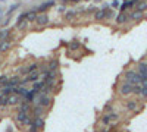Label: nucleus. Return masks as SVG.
I'll list each match as a JSON object with an SVG mask.
<instances>
[{"label":"nucleus","instance_id":"nucleus-1","mask_svg":"<svg viewBox=\"0 0 147 132\" xmlns=\"http://www.w3.org/2000/svg\"><path fill=\"white\" fill-rule=\"evenodd\" d=\"M121 119V115L116 113V112H112V113H103V116L100 117V123L103 126H110L113 128Z\"/></svg>","mask_w":147,"mask_h":132},{"label":"nucleus","instance_id":"nucleus-2","mask_svg":"<svg viewBox=\"0 0 147 132\" xmlns=\"http://www.w3.org/2000/svg\"><path fill=\"white\" fill-rule=\"evenodd\" d=\"M124 81H125V82L132 84V85H141L143 78H141V75L138 74L137 70H134V69H128V70H125V72H124Z\"/></svg>","mask_w":147,"mask_h":132},{"label":"nucleus","instance_id":"nucleus-3","mask_svg":"<svg viewBox=\"0 0 147 132\" xmlns=\"http://www.w3.org/2000/svg\"><path fill=\"white\" fill-rule=\"evenodd\" d=\"M15 123L21 128V126H31L32 125V116L30 113H24V112H18L15 115Z\"/></svg>","mask_w":147,"mask_h":132},{"label":"nucleus","instance_id":"nucleus-4","mask_svg":"<svg viewBox=\"0 0 147 132\" xmlns=\"http://www.w3.org/2000/svg\"><path fill=\"white\" fill-rule=\"evenodd\" d=\"M32 104H41L44 109H50L52 104H53V97H52V95L44 94V92H38V95L35 97Z\"/></svg>","mask_w":147,"mask_h":132},{"label":"nucleus","instance_id":"nucleus-5","mask_svg":"<svg viewBox=\"0 0 147 132\" xmlns=\"http://www.w3.org/2000/svg\"><path fill=\"white\" fill-rule=\"evenodd\" d=\"M37 70H40V63L38 62H31L28 65H24L18 69V75L21 76H27L30 74H32V72H37Z\"/></svg>","mask_w":147,"mask_h":132},{"label":"nucleus","instance_id":"nucleus-6","mask_svg":"<svg viewBox=\"0 0 147 132\" xmlns=\"http://www.w3.org/2000/svg\"><path fill=\"white\" fill-rule=\"evenodd\" d=\"M134 91V85L129 82H121L119 84V87H118V92L122 95V97H128V95H131Z\"/></svg>","mask_w":147,"mask_h":132},{"label":"nucleus","instance_id":"nucleus-7","mask_svg":"<svg viewBox=\"0 0 147 132\" xmlns=\"http://www.w3.org/2000/svg\"><path fill=\"white\" fill-rule=\"evenodd\" d=\"M50 23V18H49L47 13H38L37 15V19H35V25L38 28H44Z\"/></svg>","mask_w":147,"mask_h":132},{"label":"nucleus","instance_id":"nucleus-8","mask_svg":"<svg viewBox=\"0 0 147 132\" xmlns=\"http://www.w3.org/2000/svg\"><path fill=\"white\" fill-rule=\"evenodd\" d=\"M55 5H56L55 0H47V2L41 3L40 6H37V7H34V9L37 10V13H46V12L50 9V7H53Z\"/></svg>","mask_w":147,"mask_h":132},{"label":"nucleus","instance_id":"nucleus-9","mask_svg":"<svg viewBox=\"0 0 147 132\" xmlns=\"http://www.w3.org/2000/svg\"><path fill=\"white\" fill-rule=\"evenodd\" d=\"M128 21H129V15L127 13V12H119V13L115 16V22L118 23V25H125Z\"/></svg>","mask_w":147,"mask_h":132},{"label":"nucleus","instance_id":"nucleus-10","mask_svg":"<svg viewBox=\"0 0 147 132\" xmlns=\"http://www.w3.org/2000/svg\"><path fill=\"white\" fill-rule=\"evenodd\" d=\"M128 15H129V21H134V22H140V21H143L144 16H146L144 12H140V10H137V9H134L131 13H128Z\"/></svg>","mask_w":147,"mask_h":132},{"label":"nucleus","instance_id":"nucleus-11","mask_svg":"<svg viewBox=\"0 0 147 132\" xmlns=\"http://www.w3.org/2000/svg\"><path fill=\"white\" fill-rule=\"evenodd\" d=\"M124 106H125V109L128 112H138V100H136V98L127 100Z\"/></svg>","mask_w":147,"mask_h":132},{"label":"nucleus","instance_id":"nucleus-12","mask_svg":"<svg viewBox=\"0 0 147 132\" xmlns=\"http://www.w3.org/2000/svg\"><path fill=\"white\" fill-rule=\"evenodd\" d=\"M32 117H41L43 115H46V109L41 106V104H32Z\"/></svg>","mask_w":147,"mask_h":132},{"label":"nucleus","instance_id":"nucleus-13","mask_svg":"<svg viewBox=\"0 0 147 132\" xmlns=\"http://www.w3.org/2000/svg\"><path fill=\"white\" fill-rule=\"evenodd\" d=\"M31 109H32V104L22 100L19 104H18V112H24V113H31Z\"/></svg>","mask_w":147,"mask_h":132},{"label":"nucleus","instance_id":"nucleus-14","mask_svg":"<svg viewBox=\"0 0 147 132\" xmlns=\"http://www.w3.org/2000/svg\"><path fill=\"white\" fill-rule=\"evenodd\" d=\"M12 47V38H6V40H0V53H6L10 50Z\"/></svg>","mask_w":147,"mask_h":132},{"label":"nucleus","instance_id":"nucleus-15","mask_svg":"<svg viewBox=\"0 0 147 132\" xmlns=\"http://www.w3.org/2000/svg\"><path fill=\"white\" fill-rule=\"evenodd\" d=\"M137 72L141 75L143 79L147 78V62H138L137 65Z\"/></svg>","mask_w":147,"mask_h":132},{"label":"nucleus","instance_id":"nucleus-16","mask_svg":"<svg viewBox=\"0 0 147 132\" xmlns=\"http://www.w3.org/2000/svg\"><path fill=\"white\" fill-rule=\"evenodd\" d=\"M78 9H68L66 12H65V19L66 21H74L77 16H78Z\"/></svg>","mask_w":147,"mask_h":132},{"label":"nucleus","instance_id":"nucleus-17","mask_svg":"<svg viewBox=\"0 0 147 132\" xmlns=\"http://www.w3.org/2000/svg\"><path fill=\"white\" fill-rule=\"evenodd\" d=\"M7 101H9V107H12V106H18L22 101V98L16 94H12V95H7Z\"/></svg>","mask_w":147,"mask_h":132},{"label":"nucleus","instance_id":"nucleus-18","mask_svg":"<svg viewBox=\"0 0 147 132\" xmlns=\"http://www.w3.org/2000/svg\"><path fill=\"white\" fill-rule=\"evenodd\" d=\"M21 82V75H13L9 78V82H7V87H12V88H16Z\"/></svg>","mask_w":147,"mask_h":132},{"label":"nucleus","instance_id":"nucleus-19","mask_svg":"<svg viewBox=\"0 0 147 132\" xmlns=\"http://www.w3.org/2000/svg\"><path fill=\"white\" fill-rule=\"evenodd\" d=\"M32 125H35L40 131H41V129H44V126H46V121H44V117H43V116H41V117H32Z\"/></svg>","mask_w":147,"mask_h":132},{"label":"nucleus","instance_id":"nucleus-20","mask_svg":"<svg viewBox=\"0 0 147 132\" xmlns=\"http://www.w3.org/2000/svg\"><path fill=\"white\" fill-rule=\"evenodd\" d=\"M47 69L57 72V69H59V60H57L56 57H55V59H50V60L47 62Z\"/></svg>","mask_w":147,"mask_h":132},{"label":"nucleus","instance_id":"nucleus-21","mask_svg":"<svg viewBox=\"0 0 147 132\" xmlns=\"http://www.w3.org/2000/svg\"><path fill=\"white\" fill-rule=\"evenodd\" d=\"M28 27H30V22H28L27 19L16 22V29H18V31H25V29H28Z\"/></svg>","mask_w":147,"mask_h":132},{"label":"nucleus","instance_id":"nucleus-22","mask_svg":"<svg viewBox=\"0 0 147 132\" xmlns=\"http://www.w3.org/2000/svg\"><path fill=\"white\" fill-rule=\"evenodd\" d=\"M80 47H81V43L78 40H72L71 43H68L69 52H77V50H80Z\"/></svg>","mask_w":147,"mask_h":132},{"label":"nucleus","instance_id":"nucleus-23","mask_svg":"<svg viewBox=\"0 0 147 132\" xmlns=\"http://www.w3.org/2000/svg\"><path fill=\"white\" fill-rule=\"evenodd\" d=\"M27 92H28V88H27V87H21V85H18V87L15 88V92H13V94H16V95H19L21 98H24Z\"/></svg>","mask_w":147,"mask_h":132},{"label":"nucleus","instance_id":"nucleus-24","mask_svg":"<svg viewBox=\"0 0 147 132\" xmlns=\"http://www.w3.org/2000/svg\"><path fill=\"white\" fill-rule=\"evenodd\" d=\"M93 16H94V21H103V19H106V10L97 9V12H96Z\"/></svg>","mask_w":147,"mask_h":132},{"label":"nucleus","instance_id":"nucleus-25","mask_svg":"<svg viewBox=\"0 0 147 132\" xmlns=\"http://www.w3.org/2000/svg\"><path fill=\"white\" fill-rule=\"evenodd\" d=\"M134 9H137V10L144 12V13H146V12H147V2H146V0H140V2L136 5V7H134Z\"/></svg>","mask_w":147,"mask_h":132},{"label":"nucleus","instance_id":"nucleus-26","mask_svg":"<svg viewBox=\"0 0 147 132\" xmlns=\"http://www.w3.org/2000/svg\"><path fill=\"white\" fill-rule=\"evenodd\" d=\"M37 10L35 9H32V10H30V12H27V21L28 22H35V19H37Z\"/></svg>","mask_w":147,"mask_h":132},{"label":"nucleus","instance_id":"nucleus-27","mask_svg":"<svg viewBox=\"0 0 147 132\" xmlns=\"http://www.w3.org/2000/svg\"><path fill=\"white\" fill-rule=\"evenodd\" d=\"M44 87H46V84H44L43 79H40V81H37V82L32 84V90H37L38 92H41V90H43Z\"/></svg>","mask_w":147,"mask_h":132},{"label":"nucleus","instance_id":"nucleus-28","mask_svg":"<svg viewBox=\"0 0 147 132\" xmlns=\"http://www.w3.org/2000/svg\"><path fill=\"white\" fill-rule=\"evenodd\" d=\"M9 37H10V29H7V28L0 29V40H6Z\"/></svg>","mask_w":147,"mask_h":132},{"label":"nucleus","instance_id":"nucleus-29","mask_svg":"<svg viewBox=\"0 0 147 132\" xmlns=\"http://www.w3.org/2000/svg\"><path fill=\"white\" fill-rule=\"evenodd\" d=\"M112 112H115L113 104H112V103H107V104L103 107V113H112Z\"/></svg>","mask_w":147,"mask_h":132},{"label":"nucleus","instance_id":"nucleus-30","mask_svg":"<svg viewBox=\"0 0 147 132\" xmlns=\"http://www.w3.org/2000/svg\"><path fill=\"white\" fill-rule=\"evenodd\" d=\"M9 78H10V76H7V75H0V85L6 87L7 82H9Z\"/></svg>","mask_w":147,"mask_h":132},{"label":"nucleus","instance_id":"nucleus-31","mask_svg":"<svg viewBox=\"0 0 147 132\" xmlns=\"http://www.w3.org/2000/svg\"><path fill=\"white\" fill-rule=\"evenodd\" d=\"M97 12V6H94V5H91V6H87L85 7V13H96Z\"/></svg>","mask_w":147,"mask_h":132},{"label":"nucleus","instance_id":"nucleus-32","mask_svg":"<svg viewBox=\"0 0 147 132\" xmlns=\"http://www.w3.org/2000/svg\"><path fill=\"white\" fill-rule=\"evenodd\" d=\"M141 91H143V87H141V85H134V91H132V94H134V95H137V97H140Z\"/></svg>","mask_w":147,"mask_h":132},{"label":"nucleus","instance_id":"nucleus-33","mask_svg":"<svg viewBox=\"0 0 147 132\" xmlns=\"http://www.w3.org/2000/svg\"><path fill=\"white\" fill-rule=\"evenodd\" d=\"M18 7H19V5H18V3H15V5H12V6L9 7V10H7V13H6V16H10V15L13 13V12H15V10H16Z\"/></svg>","mask_w":147,"mask_h":132},{"label":"nucleus","instance_id":"nucleus-34","mask_svg":"<svg viewBox=\"0 0 147 132\" xmlns=\"http://www.w3.org/2000/svg\"><path fill=\"white\" fill-rule=\"evenodd\" d=\"M113 16H115L113 9H107V10H106V19H112Z\"/></svg>","mask_w":147,"mask_h":132},{"label":"nucleus","instance_id":"nucleus-35","mask_svg":"<svg viewBox=\"0 0 147 132\" xmlns=\"http://www.w3.org/2000/svg\"><path fill=\"white\" fill-rule=\"evenodd\" d=\"M141 87H143V85H141ZM140 98L147 100V87H143V91H141V94H140Z\"/></svg>","mask_w":147,"mask_h":132},{"label":"nucleus","instance_id":"nucleus-36","mask_svg":"<svg viewBox=\"0 0 147 132\" xmlns=\"http://www.w3.org/2000/svg\"><path fill=\"white\" fill-rule=\"evenodd\" d=\"M121 5H119V2L118 0H112V2H110V9H118Z\"/></svg>","mask_w":147,"mask_h":132},{"label":"nucleus","instance_id":"nucleus-37","mask_svg":"<svg viewBox=\"0 0 147 132\" xmlns=\"http://www.w3.org/2000/svg\"><path fill=\"white\" fill-rule=\"evenodd\" d=\"M27 132H40V129L37 128L35 125H31V126H28V131Z\"/></svg>","mask_w":147,"mask_h":132},{"label":"nucleus","instance_id":"nucleus-38","mask_svg":"<svg viewBox=\"0 0 147 132\" xmlns=\"http://www.w3.org/2000/svg\"><path fill=\"white\" fill-rule=\"evenodd\" d=\"M66 10H68V7H66L65 5H63V6H59V7H57V12H59V13H65Z\"/></svg>","mask_w":147,"mask_h":132},{"label":"nucleus","instance_id":"nucleus-39","mask_svg":"<svg viewBox=\"0 0 147 132\" xmlns=\"http://www.w3.org/2000/svg\"><path fill=\"white\" fill-rule=\"evenodd\" d=\"M9 22H10V16H6V18H5V21H3V23H2V25H3V27H7V25H9Z\"/></svg>","mask_w":147,"mask_h":132},{"label":"nucleus","instance_id":"nucleus-40","mask_svg":"<svg viewBox=\"0 0 147 132\" xmlns=\"http://www.w3.org/2000/svg\"><path fill=\"white\" fill-rule=\"evenodd\" d=\"M81 0H63V3H78Z\"/></svg>","mask_w":147,"mask_h":132},{"label":"nucleus","instance_id":"nucleus-41","mask_svg":"<svg viewBox=\"0 0 147 132\" xmlns=\"http://www.w3.org/2000/svg\"><path fill=\"white\" fill-rule=\"evenodd\" d=\"M99 132H109V128H106V126H105V128H100Z\"/></svg>","mask_w":147,"mask_h":132},{"label":"nucleus","instance_id":"nucleus-42","mask_svg":"<svg viewBox=\"0 0 147 132\" xmlns=\"http://www.w3.org/2000/svg\"><path fill=\"white\" fill-rule=\"evenodd\" d=\"M2 65H3V62H2V59H0V68H2Z\"/></svg>","mask_w":147,"mask_h":132},{"label":"nucleus","instance_id":"nucleus-43","mask_svg":"<svg viewBox=\"0 0 147 132\" xmlns=\"http://www.w3.org/2000/svg\"><path fill=\"white\" fill-rule=\"evenodd\" d=\"M0 19H2V18H0ZM2 23H3V22H2V21H0V25H2Z\"/></svg>","mask_w":147,"mask_h":132},{"label":"nucleus","instance_id":"nucleus-44","mask_svg":"<svg viewBox=\"0 0 147 132\" xmlns=\"http://www.w3.org/2000/svg\"><path fill=\"white\" fill-rule=\"evenodd\" d=\"M94 2H100V0H94Z\"/></svg>","mask_w":147,"mask_h":132},{"label":"nucleus","instance_id":"nucleus-45","mask_svg":"<svg viewBox=\"0 0 147 132\" xmlns=\"http://www.w3.org/2000/svg\"><path fill=\"white\" fill-rule=\"evenodd\" d=\"M85 2H90V0H85Z\"/></svg>","mask_w":147,"mask_h":132},{"label":"nucleus","instance_id":"nucleus-46","mask_svg":"<svg viewBox=\"0 0 147 132\" xmlns=\"http://www.w3.org/2000/svg\"><path fill=\"white\" fill-rule=\"evenodd\" d=\"M146 2H147V0H146Z\"/></svg>","mask_w":147,"mask_h":132}]
</instances>
